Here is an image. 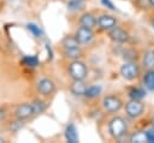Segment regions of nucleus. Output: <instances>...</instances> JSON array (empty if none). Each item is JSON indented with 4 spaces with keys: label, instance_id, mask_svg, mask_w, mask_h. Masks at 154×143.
Listing matches in <instances>:
<instances>
[{
    "label": "nucleus",
    "instance_id": "nucleus-1",
    "mask_svg": "<svg viewBox=\"0 0 154 143\" xmlns=\"http://www.w3.org/2000/svg\"><path fill=\"white\" fill-rule=\"evenodd\" d=\"M61 46L64 49V53L67 58L76 60L82 55V49H81V44L77 42L76 37L72 35H67L63 38L61 41Z\"/></svg>",
    "mask_w": 154,
    "mask_h": 143
},
{
    "label": "nucleus",
    "instance_id": "nucleus-2",
    "mask_svg": "<svg viewBox=\"0 0 154 143\" xmlns=\"http://www.w3.org/2000/svg\"><path fill=\"white\" fill-rule=\"evenodd\" d=\"M108 132L116 139L123 138L128 132V124L125 119L122 117H113L108 123Z\"/></svg>",
    "mask_w": 154,
    "mask_h": 143
},
{
    "label": "nucleus",
    "instance_id": "nucleus-3",
    "mask_svg": "<svg viewBox=\"0 0 154 143\" xmlns=\"http://www.w3.org/2000/svg\"><path fill=\"white\" fill-rule=\"evenodd\" d=\"M69 75L73 81H84L88 76V67L78 59L72 60V62L69 65Z\"/></svg>",
    "mask_w": 154,
    "mask_h": 143
},
{
    "label": "nucleus",
    "instance_id": "nucleus-4",
    "mask_svg": "<svg viewBox=\"0 0 154 143\" xmlns=\"http://www.w3.org/2000/svg\"><path fill=\"white\" fill-rule=\"evenodd\" d=\"M119 72L124 79L134 81L140 76V66L137 65L136 61H125L120 66Z\"/></svg>",
    "mask_w": 154,
    "mask_h": 143
},
{
    "label": "nucleus",
    "instance_id": "nucleus-5",
    "mask_svg": "<svg viewBox=\"0 0 154 143\" xmlns=\"http://www.w3.org/2000/svg\"><path fill=\"white\" fill-rule=\"evenodd\" d=\"M102 107L108 113H117L123 107V102H122V100L118 96L108 95V96L103 97V100H102Z\"/></svg>",
    "mask_w": 154,
    "mask_h": 143
},
{
    "label": "nucleus",
    "instance_id": "nucleus-6",
    "mask_svg": "<svg viewBox=\"0 0 154 143\" xmlns=\"http://www.w3.org/2000/svg\"><path fill=\"white\" fill-rule=\"evenodd\" d=\"M143 111H144V105L138 100H130L125 105V113L131 119H136L141 117Z\"/></svg>",
    "mask_w": 154,
    "mask_h": 143
},
{
    "label": "nucleus",
    "instance_id": "nucleus-7",
    "mask_svg": "<svg viewBox=\"0 0 154 143\" xmlns=\"http://www.w3.org/2000/svg\"><path fill=\"white\" fill-rule=\"evenodd\" d=\"M75 37L77 40V42L82 46V44H89L93 38H94V32H93V29H89V28H85V26H79L77 30H76V34H75Z\"/></svg>",
    "mask_w": 154,
    "mask_h": 143
},
{
    "label": "nucleus",
    "instance_id": "nucleus-8",
    "mask_svg": "<svg viewBox=\"0 0 154 143\" xmlns=\"http://www.w3.org/2000/svg\"><path fill=\"white\" fill-rule=\"evenodd\" d=\"M36 89L37 91L43 95V96H48V95H52L55 90V84L52 79L49 78H41L37 84H36Z\"/></svg>",
    "mask_w": 154,
    "mask_h": 143
},
{
    "label": "nucleus",
    "instance_id": "nucleus-9",
    "mask_svg": "<svg viewBox=\"0 0 154 143\" xmlns=\"http://www.w3.org/2000/svg\"><path fill=\"white\" fill-rule=\"evenodd\" d=\"M14 115L17 119H22V120H25V119L34 117L35 114H34L32 103H22L19 106H17V108L14 111Z\"/></svg>",
    "mask_w": 154,
    "mask_h": 143
},
{
    "label": "nucleus",
    "instance_id": "nucleus-10",
    "mask_svg": "<svg viewBox=\"0 0 154 143\" xmlns=\"http://www.w3.org/2000/svg\"><path fill=\"white\" fill-rule=\"evenodd\" d=\"M108 35L114 42H118V43H125L130 38L128 31H125L124 29H122V28H119L117 25L113 26L111 30H108Z\"/></svg>",
    "mask_w": 154,
    "mask_h": 143
},
{
    "label": "nucleus",
    "instance_id": "nucleus-11",
    "mask_svg": "<svg viewBox=\"0 0 154 143\" xmlns=\"http://www.w3.org/2000/svg\"><path fill=\"white\" fill-rule=\"evenodd\" d=\"M96 24L100 29L102 30H111L113 26L117 25V19L116 17L111 16V14H101L97 19H96Z\"/></svg>",
    "mask_w": 154,
    "mask_h": 143
},
{
    "label": "nucleus",
    "instance_id": "nucleus-12",
    "mask_svg": "<svg viewBox=\"0 0 154 143\" xmlns=\"http://www.w3.org/2000/svg\"><path fill=\"white\" fill-rule=\"evenodd\" d=\"M64 135H65V138H66V141H67L69 143H78V142H79L77 129H76V126H75L72 123H70V124L65 127Z\"/></svg>",
    "mask_w": 154,
    "mask_h": 143
},
{
    "label": "nucleus",
    "instance_id": "nucleus-13",
    "mask_svg": "<svg viewBox=\"0 0 154 143\" xmlns=\"http://www.w3.org/2000/svg\"><path fill=\"white\" fill-rule=\"evenodd\" d=\"M143 85L148 91H154V68L147 70L143 75Z\"/></svg>",
    "mask_w": 154,
    "mask_h": 143
},
{
    "label": "nucleus",
    "instance_id": "nucleus-14",
    "mask_svg": "<svg viewBox=\"0 0 154 143\" xmlns=\"http://www.w3.org/2000/svg\"><path fill=\"white\" fill-rule=\"evenodd\" d=\"M79 24L82 26H85V28H89V29H93L95 25H96V18L94 14L87 12V13H83L79 18Z\"/></svg>",
    "mask_w": 154,
    "mask_h": 143
},
{
    "label": "nucleus",
    "instance_id": "nucleus-15",
    "mask_svg": "<svg viewBox=\"0 0 154 143\" xmlns=\"http://www.w3.org/2000/svg\"><path fill=\"white\" fill-rule=\"evenodd\" d=\"M142 65L146 70L154 68V49L149 48L144 52L143 59H142Z\"/></svg>",
    "mask_w": 154,
    "mask_h": 143
},
{
    "label": "nucleus",
    "instance_id": "nucleus-16",
    "mask_svg": "<svg viewBox=\"0 0 154 143\" xmlns=\"http://www.w3.org/2000/svg\"><path fill=\"white\" fill-rule=\"evenodd\" d=\"M85 88H87V85L84 84L83 81H73V83L70 87V90L76 96H84Z\"/></svg>",
    "mask_w": 154,
    "mask_h": 143
},
{
    "label": "nucleus",
    "instance_id": "nucleus-17",
    "mask_svg": "<svg viewBox=\"0 0 154 143\" xmlns=\"http://www.w3.org/2000/svg\"><path fill=\"white\" fill-rule=\"evenodd\" d=\"M129 97L130 100H138L141 101L142 99L146 97V90L142 89V88H131L129 90Z\"/></svg>",
    "mask_w": 154,
    "mask_h": 143
},
{
    "label": "nucleus",
    "instance_id": "nucleus-18",
    "mask_svg": "<svg viewBox=\"0 0 154 143\" xmlns=\"http://www.w3.org/2000/svg\"><path fill=\"white\" fill-rule=\"evenodd\" d=\"M101 87L100 85H90V87H87L85 88V91H84V96L88 97V99H94V97H97L100 94H101Z\"/></svg>",
    "mask_w": 154,
    "mask_h": 143
},
{
    "label": "nucleus",
    "instance_id": "nucleus-19",
    "mask_svg": "<svg viewBox=\"0 0 154 143\" xmlns=\"http://www.w3.org/2000/svg\"><path fill=\"white\" fill-rule=\"evenodd\" d=\"M22 62L28 67H36L40 64V60L36 55H24L22 59Z\"/></svg>",
    "mask_w": 154,
    "mask_h": 143
},
{
    "label": "nucleus",
    "instance_id": "nucleus-20",
    "mask_svg": "<svg viewBox=\"0 0 154 143\" xmlns=\"http://www.w3.org/2000/svg\"><path fill=\"white\" fill-rule=\"evenodd\" d=\"M130 142L134 143H144L147 142L146 138V131H136L130 136Z\"/></svg>",
    "mask_w": 154,
    "mask_h": 143
},
{
    "label": "nucleus",
    "instance_id": "nucleus-21",
    "mask_svg": "<svg viewBox=\"0 0 154 143\" xmlns=\"http://www.w3.org/2000/svg\"><path fill=\"white\" fill-rule=\"evenodd\" d=\"M26 29H28V30L32 34V36L36 37V38H38V37L42 36V30H41V28H40L38 25L34 24V23H29V24L26 25Z\"/></svg>",
    "mask_w": 154,
    "mask_h": 143
},
{
    "label": "nucleus",
    "instance_id": "nucleus-22",
    "mask_svg": "<svg viewBox=\"0 0 154 143\" xmlns=\"http://www.w3.org/2000/svg\"><path fill=\"white\" fill-rule=\"evenodd\" d=\"M32 107H34V114L37 115V114H41L42 112H45L46 109V103L41 100H35L32 102Z\"/></svg>",
    "mask_w": 154,
    "mask_h": 143
},
{
    "label": "nucleus",
    "instance_id": "nucleus-23",
    "mask_svg": "<svg viewBox=\"0 0 154 143\" xmlns=\"http://www.w3.org/2000/svg\"><path fill=\"white\" fill-rule=\"evenodd\" d=\"M84 2H85V0H70L67 2V8L70 11H77L83 7Z\"/></svg>",
    "mask_w": 154,
    "mask_h": 143
},
{
    "label": "nucleus",
    "instance_id": "nucleus-24",
    "mask_svg": "<svg viewBox=\"0 0 154 143\" xmlns=\"http://www.w3.org/2000/svg\"><path fill=\"white\" fill-rule=\"evenodd\" d=\"M137 52L134 50V49H126L124 52V59L125 61H136L137 59Z\"/></svg>",
    "mask_w": 154,
    "mask_h": 143
},
{
    "label": "nucleus",
    "instance_id": "nucleus-25",
    "mask_svg": "<svg viewBox=\"0 0 154 143\" xmlns=\"http://www.w3.org/2000/svg\"><path fill=\"white\" fill-rule=\"evenodd\" d=\"M23 121H24V120H22V119H17V120L12 121V123L8 125V129H10L11 131H13V132H17L19 129L23 127V125H24Z\"/></svg>",
    "mask_w": 154,
    "mask_h": 143
},
{
    "label": "nucleus",
    "instance_id": "nucleus-26",
    "mask_svg": "<svg viewBox=\"0 0 154 143\" xmlns=\"http://www.w3.org/2000/svg\"><path fill=\"white\" fill-rule=\"evenodd\" d=\"M146 138H147V143H154V127L146 131Z\"/></svg>",
    "mask_w": 154,
    "mask_h": 143
},
{
    "label": "nucleus",
    "instance_id": "nucleus-27",
    "mask_svg": "<svg viewBox=\"0 0 154 143\" xmlns=\"http://www.w3.org/2000/svg\"><path fill=\"white\" fill-rule=\"evenodd\" d=\"M101 4L103 5V6H106L107 8H109V10H112V11H117V7H116V5L111 1V0H101Z\"/></svg>",
    "mask_w": 154,
    "mask_h": 143
},
{
    "label": "nucleus",
    "instance_id": "nucleus-28",
    "mask_svg": "<svg viewBox=\"0 0 154 143\" xmlns=\"http://www.w3.org/2000/svg\"><path fill=\"white\" fill-rule=\"evenodd\" d=\"M5 118V111L2 108H0V120H2Z\"/></svg>",
    "mask_w": 154,
    "mask_h": 143
},
{
    "label": "nucleus",
    "instance_id": "nucleus-29",
    "mask_svg": "<svg viewBox=\"0 0 154 143\" xmlns=\"http://www.w3.org/2000/svg\"><path fill=\"white\" fill-rule=\"evenodd\" d=\"M148 4H149L152 7H154V0H148Z\"/></svg>",
    "mask_w": 154,
    "mask_h": 143
},
{
    "label": "nucleus",
    "instance_id": "nucleus-30",
    "mask_svg": "<svg viewBox=\"0 0 154 143\" xmlns=\"http://www.w3.org/2000/svg\"><path fill=\"white\" fill-rule=\"evenodd\" d=\"M152 127H154V115H153V118H152Z\"/></svg>",
    "mask_w": 154,
    "mask_h": 143
},
{
    "label": "nucleus",
    "instance_id": "nucleus-31",
    "mask_svg": "<svg viewBox=\"0 0 154 143\" xmlns=\"http://www.w3.org/2000/svg\"><path fill=\"white\" fill-rule=\"evenodd\" d=\"M152 26H153V28H154V18H153V19H152Z\"/></svg>",
    "mask_w": 154,
    "mask_h": 143
},
{
    "label": "nucleus",
    "instance_id": "nucleus-32",
    "mask_svg": "<svg viewBox=\"0 0 154 143\" xmlns=\"http://www.w3.org/2000/svg\"><path fill=\"white\" fill-rule=\"evenodd\" d=\"M1 141H2V139H1V138H0V142H1Z\"/></svg>",
    "mask_w": 154,
    "mask_h": 143
}]
</instances>
